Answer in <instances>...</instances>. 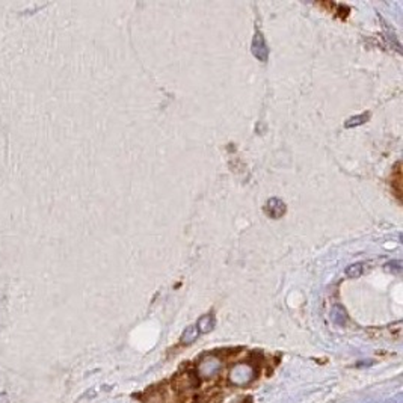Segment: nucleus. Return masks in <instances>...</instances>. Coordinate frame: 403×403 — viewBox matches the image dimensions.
Returning <instances> with one entry per match:
<instances>
[{
  "instance_id": "f257e3e1",
  "label": "nucleus",
  "mask_w": 403,
  "mask_h": 403,
  "mask_svg": "<svg viewBox=\"0 0 403 403\" xmlns=\"http://www.w3.org/2000/svg\"><path fill=\"white\" fill-rule=\"evenodd\" d=\"M251 49H252V54H254L258 60L266 62V60L269 59V47H267V44H266V41H264V37H263V34H261L260 30H257L255 35H254Z\"/></svg>"
},
{
  "instance_id": "f03ea898",
  "label": "nucleus",
  "mask_w": 403,
  "mask_h": 403,
  "mask_svg": "<svg viewBox=\"0 0 403 403\" xmlns=\"http://www.w3.org/2000/svg\"><path fill=\"white\" fill-rule=\"evenodd\" d=\"M286 210H287L286 204L280 198H270V200H267L266 205H264L266 214L272 219H281L286 214Z\"/></svg>"
},
{
  "instance_id": "7ed1b4c3",
  "label": "nucleus",
  "mask_w": 403,
  "mask_h": 403,
  "mask_svg": "<svg viewBox=\"0 0 403 403\" xmlns=\"http://www.w3.org/2000/svg\"><path fill=\"white\" fill-rule=\"evenodd\" d=\"M331 320L338 325V326H345L348 322V314L345 311V308L342 305H334L331 309Z\"/></svg>"
},
{
  "instance_id": "20e7f679",
  "label": "nucleus",
  "mask_w": 403,
  "mask_h": 403,
  "mask_svg": "<svg viewBox=\"0 0 403 403\" xmlns=\"http://www.w3.org/2000/svg\"><path fill=\"white\" fill-rule=\"evenodd\" d=\"M214 319H213V316H210V314H205V316H202L201 319L198 320V323H197V329H198V332H201V334H207V332H210L213 328H214Z\"/></svg>"
},
{
  "instance_id": "39448f33",
  "label": "nucleus",
  "mask_w": 403,
  "mask_h": 403,
  "mask_svg": "<svg viewBox=\"0 0 403 403\" xmlns=\"http://www.w3.org/2000/svg\"><path fill=\"white\" fill-rule=\"evenodd\" d=\"M198 335H200V332H198V329H197V326H188L186 329H184V332L181 334V338H180V342L183 343V345H191V343H194L197 338H198Z\"/></svg>"
},
{
  "instance_id": "423d86ee",
  "label": "nucleus",
  "mask_w": 403,
  "mask_h": 403,
  "mask_svg": "<svg viewBox=\"0 0 403 403\" xmlns=\"http://www.w3.org/2000/svg\"><path fill=\"white\" fill-rule=\"evenodd\" d=\"M368 113L365 112V113H361V115H356V116H352V118H349L346 122H345V127L346 129H352V127H358V126H362L367 119H368Z\"/></svg>"
},
{
  "instance_id": "0eeeda50",
  "label": "nucleus",
  "mask_w": 403,
  "mask_h": 403,
  "mask_svg": "<svg viewBox=\"0 0 403 403\" xmlns=\"http://www.w3.org/2000/svg\"><path fill=\"white\" fill-rule=\"evenodd\" d=\"M362 264L361 263H355V264H351L348 269H346V276L348 278H352V280H355V278H359L361 275H362Z\"/></svg>"
},
{
  "instance_id": "6e6552de",
  "label": "nucleus",
  "mask_w": 403,
  "mask_h": 403,
  "mask_svg": "<svg viewBox=\"0 0 403 403\" xmlns=\"http://www.w3.org/2000/svg\"><path fill=\"white\" fill-rule=\"evenodd\" d=\"M385 269L390 270V272H393V273H400V270H402V263H400V261H391V263H388V264L385 266Z\"/></svg>"
}]
</instances>
